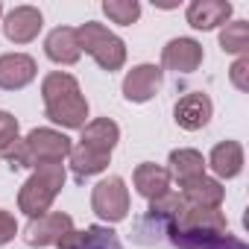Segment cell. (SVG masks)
Returning a JSON list of instances; mask_svg holds the SVG:
<instances>
[{"label":"cell","instance_id":"19","mask_svg":"<svg viewBox=\"0 0 249 249\" xmlns=\"http://www.w3.org/2000/svg\"><path fill=\"white\" fill-rule=\"evenodd\" d=\"M167 164H170V167H167L170 179H176L179 185L205 176V159H202L199 150H191V147H179V150H173L170 159H167Z\"/></svg>","mask_w":249,"mask_h":249},{"label":"cell","instance_id":"9","mask_svg":"<svg viewBox=\"0 0 249 249\" xmlns=\"http://www.w3.org/2000/svg\"><path fill=\"white\" fill-rule=\"evenodd\" d=\"M44 27V15L38 6H15L3 15V36L12 41V44H30L38 38Z\"/></svg>","mask_w":249,"mask_h":249},{"label":"cell","instance_id":"15","mask_svg":"<svg viewBox=\"0 0 249 249\" xmlns=\"http://www.w3.org/2000/svg\"><path fill=\"white\" fill-rule=\"evenodd\" d=\"M44 53L56 65H76L79 56H82L79 41H76V27H56V30H50L47 38H44Z\"/></svg>","mask_w":249,"mask_h":249},{"label":"cell","instance_id":"17","mask_svg":"<svg viewBox=\"0 0 249 249\" xmlns=\"http://www.w3.org/2000/svg\"><path fill=\"white\" fill-rule=\"evenodd\" d=\"M205 167H211L217 179H237L240 170H243V147H240V141H220V144H214Z\"/></svg>","mask_w":249,"mask_h":249},{"label":"cell","instance_id":"21","mask_svg":"<svg viewBox=\"0 0 249 249\" xmlns=\"http://www.w3.org/2000/svg\"><path fill=\"white\" fill-rule=\"evenodd\" d=\"M220 50L231 56H246L249 53V21H229L220 27Z\"/></svg>","mask_w":249,"mask_h":249},{"label":"cell","instance_id":"11","mask_svg":"<svg viewBox=\"0 0 249 249\" xmlns=\"http://www.w3.org/2000/svg\"><path fill=\"white\" fill-rule=\"evenodd\" d=\"M231 12H234V6L229 0H191L188 9H185V18L194 30L211 33L217 27H226Z\"/></svg>","mask_w":249,"mask_h":249},{"label":"cell","instance_id":"5","mask_svg":"<svg viewBox=\"0 0 249 249\" xmlns=\"http://www.w3.org/2000/svg\"><path fill=\"white\" fill-rule=\"evenodd\" d=\"M73 229L71 214L65 211H47L41 217H33L24 229V243L27 246H53L59 243L68 231Z\"/></svg>","mask_w":249,"mask_h":249},{"label":"cell","instance_id":"18","mask_svg":"<svg viewBox=\"0 0 249 249\" xmlns=\"http://www.w3.org/2000/svg\"><path fill=\"white\" fill-rule=\"evenodd\" d=\"M117 141H120V126L111 117H94V120H88L85 126H82V135H79V144L94 147V150L108 153V156L117 147Z\"/></svg>","mask_w":249,"mask_h":249},{"label":"cell","instance_id":"24","mask_svg":"<svg viewBox=\"0 0 249 249\" xmlns=\"http://www.w3.org/2000/svg\"><path fill=\"white\" fill-rule=\"evenodd\" d=\"M21 141V123L12 111H0V156Z\"/></svg>","mask_w":249,"mask_h":249},{"label":"cell","instance_id":"10","mask_svg":"<svg viewBox=\"0 0 249 249\" xmlns=\"http://www.w3.org/2000/svg\"><path fill=\"white\" fill-rule=\"evenodd\" d=\"M44 117L50 123H56V126H62V129H82L88 123V100H85L82 91L59 97V100L44 106Z\"/></svg>","mask_w":249,"mask_h":249},{"label":"cell","instance_id":"26","mask_svg":"<svg viewBox=\"0 0 249 249\" xmlns=\"http://www.w3.org/2000/svg\"><path fill=\"white\" fill-rule=\"evenodd\" d=\"M15 234H18V220H15L9 211L0 208V246L12 243V240H15Z\"/></svg>","mask_w":249,"mask_h":249},{"label":"cell","instance_id":"13","mask_svg":"<svg viewBox=\"0 0 249 249\" xmlns=\"http://www.w3.org/2000/svg\"><path fill=\"white\" fill-rule=\"evenodd\" d=\"M170 173H167V167H161V164H153V161H141L138 167H135V173H132V185H135V191L147 199V202H156V199H161L164 194H170Z\"/></svg>","mask_w":249,"mask_h":249},{"label":"cell","instance_id":"7","mask_svg":"<svg viewBox=\"0 0 249 249\" xmlns=\"http://www.w3.org/2000/svg\"><path fill=\"white\" fill-rule=\"evenodd\" d=\"M205 59V50L196 38H170L161 47V71H176V73H194Z\"/></svg>","mask_w":249,"mask_h":249},{"label":"cell","instance_id":"16","mask_svg":"<svg viewBox=\"0 0 249 249\" xmlns=\"http://www.w3.org/2000/svg\"><path fill=\"white\" fill-rule=\"evenodd\" d=\"M56 246L59 249H123L117 234L111 229H106V226H88L82 231L71 229Z\"/></svg>","mask_w":249,"mask_h":249},{"label":"cell","instance_id":"14","mask_svg":"<svg viewBox=\"0 0 249 249\" xmlns=\"http://www.w3.org/2000/svg\"><path fill=\"white\" fill-rule=\"evenodd\" d=\"M179 188H182L179 196H182L185 205H191V208H220L223 199H226V188H223V182L214 179V176H199V179L185 182V185H179Z\"/></svg>","mask_w":249,"mask_h":249},{"label":"cell","instance_id":"22","mask_svg":"<svg viewBox=\"0 0 249 249\" xmlns=\"http://www.w3.org/2000/svg\"><path fill=\"white\" fill-rule=\"evenodd\" d=\"M79 91V82L73 73H65V71H53L41 79V100L44 106L59 100V97H68V94H76Z\"/></svg>","mask_w":249,"mask_h":249},{"label":"cell","instance_id":"27","mask_svg":"<svg viewBox=\"0 0 249 249\" xmlns=\"http://www.w3.org/2000/svg\"><path fill=\"white\" fill-rule=\"evenodd\" d=\"M0 21H3V3H0Z\"/></svg>","mask_w":249,"mask_h":249},{"label":"cell","instance_id":"1","mask_svg":"<svg viewBox=\"0 0 249 249\" xmlns=\"http://www.w3.org/2000/svg\"><path fill=\"white\" fill-rule=\"evenodd\" d=\"M73 150V141L59 132V129H50V126H36L27 132V138H21L12 150H6L3 161H9L12 170H21V167H41V164H62Z\"/></svg>","mask_w":249,"mask_h":249},{"label":"cell","instance_id":"8","mask_svg":"<svg viewBox=\"0 0 249 249\" xmlns=\"http://www.w3.org/2000/svg\"><path fill=\"white\" fill-rule=\"evenodd\" d=\"M214 114V103L208 94L202 91H188L185 97L176 100L173 106V120H176V126H182L185 132H199L208 126V120Z\"/></svg>","mask_w":249,"mask_h":249},{"label":"cell","instance_id":"20","mask_svg":"<svg viewBox=\"0 0 249 249\" xmlns=\"http://www.w3.org/2000/svg\"><path fill=\"white\" fill-rule=\"evenodd\" d=\"M68 161H71V170H73V176L82 182V179H88V176H97V173H103V170L111 164V156H108V153H100V150H94V147L76 144V147L71 150Z\"/></svg>","mask_w":249,"mask_h":249},{"label":"cell","instance_id":"3","mask_svg":"<svg viewBox=\"0 0 249 249\" xmlns=\"http://www.w3.org/2000/svg\"><path fill=\"white\" fill-rule=\"evenodd\" d=\"M76 41H79V50L88 53L100 71L106 73H114L126 65V44L117 33H111L106 24H97V21H85L76 27Z\"/></svg>","mask_w":249,"mask_h":249},{"label":"cell","instance_id":"23","mask_svg":"<svg viewBox=\"0 0 249 249\" xmlns=\"http://www.w3.org/2000/svg\"><path fill=\"white\" fill-rule=\"evenodd\" d=\"M103 12L111 24L132 27L141 18V3L138 0H103Z\"/></svg>","mask_w":249,"mask_h":249},{"label":"cell","instance_id":"2","mask_svg":"<svg viewBox=\"0 0 249 249\" xmlns=\"http://www.w3.org/2000/svg\"><path fill=\"white\" fill-rule=\"evenodd\" d=\"M65 179H68V170L65 164H41L30 173V179L21 185L18 191V208L33 220V217H41L50 211L53 199L62 194L65 188Z\"/></svg>","mask_w":249,"mask_h":249},{"label":"cell","instance_id":"12","mask_svg":"<svg viewBox=\"0 0 249 249\" xmlns=\"http://www.w3.org/2000/svg\"><path fill=\"white\" fill-rule=\"evenodd\" d=\"M38 76V65L27 53H3L0 56V88L21 91Z\"/></svg>","mask_w":249,"mask_h":249},{"label":"cell","instance_id":"6","mask_svg":"<svg viewBox=\"0 0 249 249\" xmlns=\"http://www.w3.org/2000/svg\"><path fill=\"white\" fill-rule=\"evenodd\" d=\"M164 85V71L159 65H135L132 71H126L123 76V97L129 103H150Z\"/></svg>","mask_w":249,"mask_h":249},{"label":"cell","instance_id":"4","mask_svg":"<svg viewBox=\"0 0 249 249\" xmlns=\"http://www.w3.org/2000/svg\"><path fill=\"white\" fill-rule=\"evenodd\" d=\"M91 211L108 226L123 223L129 217V188H126V182L120 176L100 179L91 188Z\"/></svg>","mask_w":249,"mask_h":249},{"label":"cell","instance_id":"25","mask_svg":"<svg viewBox=\"0 0 249 249\" xmlns=\"http://www.w3.org/2000/svg\"><path fill=\"white\" fill-rule=\"evenodd\" d=\"M229 79L237 91H249V56H237L229 68Z\"/></svg>","mask_w":249,"mask_h":249}]
</instances>
